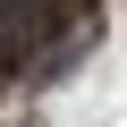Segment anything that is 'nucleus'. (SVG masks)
I'll return each instance as SVG.
<instances>
[{"label":"nucleus","mask_w":127,"mask_h":127,"mask_svg":"<svg viewBox=\"0 0 127 127\" xmlns=\"http://www.w3.org/2000/svg\"><path fill=\"white\" fill-rule=\"evenodd\" d=\"M42 26V0H0V59H17Z\"/></svg>","instance_id":"1"}]
</instances>
